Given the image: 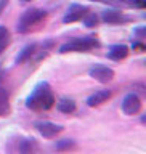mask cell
Returning <instances> with one entry per match:
<instances>
[{"mask_svg": "<svg viewBox=\"0 0 146 154\" xmlns=\"http://www.w3.org/2000/svg\"><path fill=\"white\" fill-rule=\"evenodd\" d=\"M10 112V101L8 93L5 88H0V116H7Z\"/></svg>", "mask_w": 146, "mask_h": 154, "instance_id": "8fae6325", "label": "cell"}, {"mask_svg": "<svg viewBox=\"0 0 146 154\" xmlns=\"http://www.w3.org/2000/svg\"><path fill=\"white\" fill-rule=\"evenodd\" d=\"M122 109H124L125 114L135 116L140 109H141V101H140V98L135 93H129L122 101Z\"/></svg>", "mask_w": 146, "mask_h": 154, "instance_id": "277c9868", "label": "cell"}, {"mask_svg": "<svg viewBox=\"0 0 146 154\" xmlns=\"http://www.w3.org/2000/svg\"><path fill=\"white\" fill-rule=\"evenodd\" d=\"M58 109H60L61 112H64V114H71V112L76 111V103L72 100L63 98V100H60V103H58Z\"/></svg>", "mask_w": 146, "mask_h": 154, "instance_id": "7c38bea8", "label": "cell"}, {"mask_svg": "<svg viewBox=\"0 0 146 154\" xmlns=\"http://www.w3.org/2000/svg\"><path fill=\"white\" fill-rule=\"evenodd\" d=\"M7 43H8V38H3V40H0V51H2L3 48H5V45H7Z\"/></svg>", "mask_w": 146, "mask_h": 154, "instance_id": "ac0fdd59", "label": "cell"}, {"mask_svg": "<svg viewBox=\"0 0 146 154\" xmlns=\"http://www.w3.org/2000/svg\"><path fill=\"white\" fill-rule=\"evenodd\" d=\"M109 98H111V91L109 90H100V91H95V93L89 98L87 103H89V106L93 108V106H98L101 103H104V101L109 100Z\"/></svg>", "mask_w": 146, "mask_h": 154, "instance_id": "ba28073f", "label": "cell"}, {"mask_svg": "<svg viewBox=\"0 0 146 154\" xmlns=\"http://www.w3.org/2000/svg\"><path fill=\"white\" fill-rule=\"evenodd\" d=\"M133 50H144V47L141 43H133Z\"/></svg>", "mask_w": 146, "mask_h": 154, "instance_id": "d6986e66", "label": "cell"}, {"mask_svg": "<svg viewBox=\"0 0 146 154\" xmlns=\"http://www.w3.org/2000/svg\"><path fill=\"white\" fill-rule=\"evenodd\" d=\"M85 11H87V8L82 7V5H72L63 21H64V23H76V21H79V19H82L85 16V14H87Z\"/></svg>", "mask_w": 146, "mask_h": 154, "instance_id": "52a82bcc", "label": "cell"}, {"mask_svg": "<svg viewBox=\"0 0 146 154\" xmlns=\"http://www.w3.org/2000/svg\"><path fill=\"white\" fill-rule=\"evenodd\" d=\"M72 146H74V144H72V141H69V140H63V141H60L56 144L58 149H69Z\"/></svg>", "mask_w": 146, "mask_h": 154, "instance_id": "2e32d148", "label": "cell"}, {"mask_svg": "<svg viewBox=\"0 0 146 154\" xmlns=\"http://www.w3.org/2000/svg\"><path fill=\"white\" fill-rule=\"evenodd\" d=\"M96 45L95 37H82V38H72L71 42L64 43L60 48V53H67V51H87Z\"/></svg>", "mask_w": 146, "mask_h": 154, "instance_id": "3957f363", "label": "cell"}, {"mask_svg": "<svg viewBox=\"0 0 146 154\" xmlns=\"http://www.w3.org/2000/svg\"><path fill=\"white\" fill-rule=\"evenodd\" d=\"M53 103H55V98H53L50 91V85L47 82L39 84L34 88L32 95L27 98V106L31 109H50Z\"/></svg>", "mask_w": 146, "mask_h": 154, "instance_id": "6da1fadb", "label": "cell"}, {"mask_svg": "<svg viewBox=\"0 0 146 154\" xmlns=\"http://www.w3.org/2000/svg\"><path fill=\"white\" fill-rule=\"evenodd\" d=\"M103 21L111 24L120 23L122 21V13L117 11V10H106V11H103Z\"/></svg>", "mask_w": 146, "mask_h": 154, "instance_id": "30bf717a", "label": "cell"}, {"mask_svg": "<svg viewBox=\"0 0 146 154\" xmlns=\"http://www.w3.org/2000/svg\"><path fill=\"white\" fill-rule=\"evenodd\" d=\"M47 11H43V10H27V11H24L21 14V18H19V23H18V31L19 32H27L31 26H34L36 23H39L40 19L45 18Z\"/></svg>", "mask_w": 146, "mask_h": 154, "instance_id": "7a4b0ae2", "label": "cell"}, {"mask_svg": "<svg viewBox=\"0 0 146 154\" xmlns=\"http://www.w3.org/2000/svg\"><path fill=\"white\" fill-rule=\"evenodd\" d=\"M36 127L39 128V132H40L45 138H53L56 133H60L63 127L58 124H51V122H37Z\"/></svg>", "mask_w": 146, "mask_h": 154, "instance_id": "8992f818", "label": "cell"}, {"mask_svg": "<svg viewBox=\"0 0 146 154\" xmlns=\"http://www.w3.org/2000/svg\"><path fill=\"white\" fill-rule=\"evenodd\" d=\"M34 50H36V45H27V47H24V48H23V51L18 55L16 61H18V63H23V61H26L27 58H29V56H31L32 53H34Z\"/></svg>", "mask_w": 146, "mask_h": 154, "instance_id": "4fadbf2b", "label": "cell"}, {"mask_svg": "<svg viewBox=\"0 0 146 154\" xmlns=\"http://www.w3.org/2000/svg\"><path fill=\"white\" fill-rule=\"evenodd\" d=\"M3 38H8V29L5 26H0V40H3Z\"/></svg>", "mask_w": 146, "mask_h": 154, "instance_id": "e0dca14e", "label": "cell"}, {"mask_svg": "<svg viewBox=\"0 0 146 154\" xmlns=\"http://www.w3.org/2000/svg\"><path fill=\"white\" fill-rule=\"evenodd\" d=\"M125 2L133 8H144L146 7V0H125Z\"/></svg>", "mask_w": 146, "mask_h": 154, "instance_id": "9a60e30c", "label": "cell"}, {"mask_svg": "<svg viewBox=\"0 0 146 154\" xmlns=\"http://www.w3.org/2000/svg\"><path fill=\"white\" fill-rule=\"evenodd\" d=\"M129 55V48L125 45H113L108 51V56L111 60H124Z\"/></svg>", "mask_w": 146, "mask_h": 154, "instance_id": "9c48e42d", "label": "cell"}, {"mask_svg": "<svg viewBox=\"0 0 146 154\" xmlns=\"http://www.w3.org/2000/svg\"><path fill=\"white\" fill-rule=\"evenodd\" d=\"M84 18H85V19H84V23H85V26H87V27H93V26H96V23H98V16H96L95 13L85 14Z\"/></svg>", "mask_w": 146, "mask_h": 154, "instance_id": "5bb4252c", "label": "cell"}, {"mask_svg": "<svg viewBox=\"0 0 146 154\" xmlns=\"http://www.w3.org/2000/svg\"><path fill=\"white\" fill-rule=\"evenodd\" d=\"M92 2H98V0H92Z\"/></svg>", "mask_w": 146, "mask_h": 154, "instance_id": "44dd1931", "label": "cell"}, {"mask_svg": "<svg viewBox=\"0 0 146 154\" xmlns=\"http://www.w3.org/2000/svg\"><path fill=\"white\" fill-rule=\"evenodd\" d=\"M23 2H29V0H23Z\"/></svg>", "mask_w": 146, "mask_h": 154, "instance_id": "7402d4cb", "label": "cell"}, {"mask_svg": "<svg viewBox=\"0 0 146 154\" xmlns=\"http://www.w3.org/2000/svg\"><path fill=\"white\" fill-rule=\"evenodd\" d=\"M135 32H137L140 37H143V34H144V29H138V31H135Z\"/></svg>", "mask_w": 146, "mask_h": 154, "instance_id": "ffe728a7", "label": "cell"}, {"mask_svg": "<svg viewBox=\"0 0 146 154\" xmlns=\"http://www.w3.org/2000/svg\"><path fill=\"white\" fill-rule=\"evenodd\" d=\"M90 77H93L95 80L101 82V84H106L114 77V71L108 66H95L90 69Z\"/></svg>", "mask_w": 146, "mask_h": 154, "instance_id": "5b68a950", "label": "cell"}]
</instances>
